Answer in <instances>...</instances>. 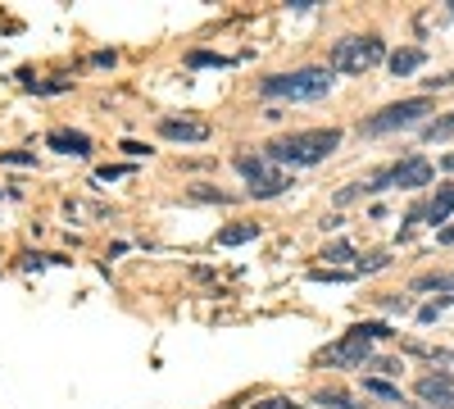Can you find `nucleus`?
<instances>
[{
	"instance_id": "1",
	"label": "nucleus",
	"mask_w": 454,
	"mask_h": 409,
	"mask_svg": "<svg viewBox=\"0 0 454 409\" xmlns=\"http://www.w3.org/2000/svg\"><path fill=\"white\" fill-rule=\"evenodd\" d=\"M340 146V132L336 128H314V132H291V137H278L269 141V160L273 164H318L327 160Z\"/></svg>"
},
{
	"instance_id": "2",
	"label": "nucleus",
	"mask_w": 454,
	"mask_h": 409,
	"mask_svg": "<svg viewBox=\"0 0 454 409\" xmlns=\"http://www.w3.org/2000/svg\"><path fill=\"white\" fill-rule=\"evenodd\" d=\"M269 100H318L332 91V73L327 68H295V73H273L259 87Z\"/></svg>"
},
{
	"instance_id": "3",
	"label": "nucleus",
	"mask_w": 454,
	"mask_h": 409,
	"mask_svg": "<svg viewBox=\"0 0 454 409\" xmlns=\"http://www.w3.org/2000/svg\"><path fill=\"white\" fill-rule=\"evenodd\" d=\"M387 59V46L382 36H346V42H336L332 51V68L336 73H368L372 64Z\"/></svg>"
},
{
	"instance_id": "4",
	"label": "nucleus",
	"mask_w": 454,
	"mask_h": 409,
	"mask_svg": "<svg viewBox=\"0 0 454 409\" xmlns=\"http://www.w3.org/2000/svg\"><path fill=\"white\" fill-rule=\"evenodd\" d=\"M382 337H387V327H382V323H359V327H350L346 337H340L323 359L336 364V368H355V364L368 359V346H372V342H382Z\"/></svg>"
},
{
	"instance_id": "5",
	"label": "nucleus",
	"mask_w": 454,
	"mask_h": 409,
	"mask_svg": "<svg viewBox=\"0 0 454 409\" xmlns=\"http://www.w3.org/2000/svg\"><path fill=\"white\" fill-rule=\"evenodd\" d=\"M432 182V164L423 155H409L404 164L387 169V173H377L372 182H359L364 192H387V187H427Z\"/></svg>"
},
{
	"instance_id": "6",
	"label": "nucleus",
	"mask_w": 454,
	"mask_h": 409,
	"mask_svg": "<svg viewBox=\"0 0 454 409\" xmlns=\"http://www.w3.org/2000/svg\"><path fill=\"white\" fill-rule=\"evenodd\" d=\"M237 169L250 177V196H282L291 187L286 173H278L269 155H237Z\"/></svg>"
},
{
	"instance_id": "7",
	"label": "nucleus",
	"mask_w": 454,
	"mask_h": 409,
	"mask_svg": "<svg viewBox=\"0 0 454 409\" xmlns=\"http://www.w3.org/2000/svg\"><path fill=\"white\" fill-rule=\"evenodd\" d=\"M423 114H432V105L419 96V100H400V105H387L382 109V114H377V119H368V128L364 132H391V128H409V123H419Z\"/></svg>"
},
{
	"instance_id": "8",
	"label": "nucleus",
	"mask_w": 454,
	"mask_h": 409,
	"mask_svg": "<svg viewBox=\"0 0 454 409\" xmlns=\"http://www.w3.org/2000/svg\"><path fill=\"white\" fill-rule=\"evenodd\" d=\"M419 400L423 405H432V409H454V387H450V378L445 374H427V378H419Z\"/></svg>"
},
{
	"instance_id": "9",
	"label": "nucleus",
	"mask_w": 454,
	"mask_h": 409,
	"mask_svg": "<svg viewBox=\"0 0 454 409\" xmlns=\"http://www.w3.org/2000/svg\"><path fill=\"white\" fill-rule=\"evenodd\" d=\"M160 132H164L168 141H205V137H209V128L196 123V119H164Z\"/></svg>"
},
{
	"instance_id": "10",
	"label": "nucleus",
	"mask_w": 454,
	"mask_h": 409,
	"mask_svg": "<svg viewBox=\"0 0 454 409\" xmlns=\"http://www.w3.org/2000/svg\"><path fill=\"white\" fill-rule=\"evenodd\" d=\"M87 146H91V141H87L82 132H64V128H59V132H51V151H64V155H87Z\"/></svg>"
},
{
	"instance_id": "11",
	"label": "nucleus",
	"mask_w": 454,
	"mask_h": 409,
	"mask_svg": "<svg viewBox=\"0 0 454 409\" xmlns=\"http://www.w3.org/2000/svg\"><path fill=\"white\" fill-rule=\"evenodd\" d=\"M432 223H445L450 214H454V187H436V196L427 201V209H423Z\"/></svg>"
},
{
	"instance_id": "12",
	"label": "nucleus",
	"mask_w": 454,
	"mask_h": 409,
	"mask_svg": "<svg viewBox=\"0 0 454 409\" xmlns=\"http://www.w3.org/2000/svg\"><path fill=\"white\" fill-rule=\"evenodd\" d=\"M254 237H259V223H237V228L218 232V246H241V241H254Z\"/></svg>"
},
{
	"instance_id": "13",
	"label": "nucleus",
	"mask_w": 454,
	"mask_h": 409,
	"mask_svg": "<svg viewBox=\"0 0 454 409\" xmlns=\"http://www.w3.org/2000/svg\"><path fill=\"white\" fill-rule=\"evenodd\" d=\"M419 64H423V51H395L391 55V73H395V78H409Z\"/></svg>"
},
{
	"instance_id": "14",
	"label": "nucleus",
	"mask_w": 454,
	"mask_h": 409,
	"mask_svg": "<svg viewBox=\"0 0 454 409\" xmlns=\"http://www.w3.org/2000/svg\"><path fill=\"white\" fill-rule=\"evenodd\" d=\"M423 137H427V141H445V137H454V114H441V119H432V123L423 128Z\"/></svg>"
},
{
	"instance_id": "15",
	"label": "nucleus",
	"mask_w": 454,
	"mask_h": 409,
	"mask_svg": "<svg viewBox=\"0 0 454 409\" xmlns=\"http://www.w3.org/2000/svg\"><path fill=\"white\" fill-rule=\"evenodd\" d=\"M450 287H454V273H427L413 282V291H450Z\"/></svg>"
},
{
	"instance_id": "16",
	"label": "nucleus",
	"mask_w": 454,
	"mask_h": 409,
	"mask_svg": "<svg viewBox=\"0 0 454 409\" xmlns=\"http://www.w3.org/2000/svg\"><path fill=\"white\" fill-rule=\"evenodd\" d=\"M372 396H382V400H400V387H391V382H364Z\"/></svg>"
},
{
	"instance_id": "17",
	"label": "nucleus",
	"mask_w": 454,
	"mask_h": 409,
	"mask_svg": "<svg viewBox=\"0 0 454 409\" xmlns=\"http://www.w3.org/2000/svg\"><path fill=\"white\" fill-rule=\"evenodd\" d=\"M250 409H291V400H286V396H269V400H259V405H250Z\"/></svg>"
},
{
	"instance_id": "18",
	"label": "nucleus",
	"mask_w": 454,
	"mask_h": 409,
	"mask_svg": "<svg viewBox=\"0 0 454 409\" xmlns=\"http://www.w3.org/2000/svg\"><path fill=\"white\" fill-rule=\"evenodd\" d=\"M192 196H196V201H232V196H227V192H214V187H196Z\"/></svg>"
},
{
	"instance_id": "19",
	"label": "nucleus",
	"mask_w": 454,
	"mask_h": 409,
	"mask_svg": "<svg viewBox=\"0 0 454 409\" xmlns=\"http://www.w3.org/2000/svg\"><path fill=\"white\" fill-rule=\"evenodd\" d=\"M372 368H382V374H400V364H395V359H372Z\"/></svg>"
},
{
	"instance_id": "20",
	"label": "nucleus",
	"mask_w": 454,
	"mask_h": 409,
	"mask_svg": "<svg viewBox=\"0 0 454 409\" xmlns=\"http://www.w3.org/2000/svg\"><path fill=\"white\" fill-rule=\"evenodd\" d=\"M323 259H350V246H332Z\"/></svg>"
},
{
	"instance_id": "21",
	"label": "nucleus",
	"mask_w": 454,
	"mask_h": 409,
	"mask_svg": "<svg viewBox=\"0 0 454 409\" xmlns=\"http://www.w3.org/2000/svg\"><path fill=\"white\" fill-rule=\"evenodd\" d=\"M432 359L436 364H454V350H432Z\"/></svg>"
},
{
	"instance_id": "22",
	"label": "nucleus",
	"mask_w": 454,
	"mask_h": 409,
	"mask_svg": "<svg viewBox=\"0 0 454 409\" xmlns=\"http://www.w3.org/2000/svg\"><path fill=\"white\" fill-rule=\"evenodd\" d=\"M441 246H454V228H445V232H441Z\"/></svg>"
},
{
	"instance_id": "23",
	"label": "nucleus",
	"mask_w": 454,
	"mask_h": 409,
	"mask_svg": "<svg viewBox=\"0 0 454 409\" xmlns=\"http://www.w3.org/2000/svg\"><path fill=\"white\" fill-rule=\"evenodd\" d=\"M450 10H454V0H450Z\"/></svg>"
}]
</instances>
